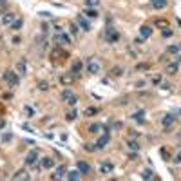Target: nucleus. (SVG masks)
Instances as JSON below:
<instances>
[{"label":"nucleus","mask_w":181,"mask_h":181,"mask_svg":"<svg viewBox=\"0 0 181 181\" xmlns=\"http://www.w3.org/2000/svg\"><path fill=\"white\" fill-rule=\"evenodd\" d=\"M161 123H163V127H170V125L174 123V116H172V114H165L163 120H161Z\"/></svg>","instance_id":"nucleus-21"},{"label":"nucleus","mask_w":181,"mask_h":181,"mask_svg":"<svg viewBox=\"0 0 181 181\" xmlns=\"http://www.w3.org/2000/svg\"><path fill=\"white\" fill-rule=\"evenodd\" d=\"M81 67H83V63H81L80 60H76L74 63H73V67H71V74H74V76H78L81 73Z\"/></svg>","instance_id":"nucleus-13"},{"label":"nucleus","mask_w":181,"mask_h":181,"mask_svg":"<svg viewBox=\"0 0 181 181\" xmlns=\"http://www.w3.org/2000/svg\"><path fill=\"white\" fill-rule=\"evenodd\" d=\"M42 167H43V168H53V167H55V160H53V158H47V156L42 158Z\"/></svg>","instance_id":"nucleus-19"},{"label":"nucleus","mask_w":181,"mask_h":181,"mask_svg":"<svg viewBox=\"0 0 181 181\" xmlns=\"http://www.w3.org/2000/svg\"><path fill=\"white\" fill-rule=\"evenodd\" d=\"M76 168L80 170V174H91V165L87 161H78L76 163Z\"/></svg>","instance_id":"nucleus-8"},{"label":"nucleus","mask_w":181,"mask_h":181,"mask_svg":"<svg viewBox=\"0 0 181 181\" xmlns=\"http://www.w3.org/2000/svg\"><path fill=\"white\" fill-rule=\"evenodd\" d=\"M74 78H76V76L69 73V74H62L60 81H62V83H63V85H73V81H74Z\"/></svg>","instance_id":"nucleus-14"},{"label":"nucleus","mask_w":181,"mask_h":181,"mask_svg":"<svg viewBox=\"0 0 181 181\" xmlns=\"http://www.w3.org/2000/svg\"><path fill=\"white\" fill-rule=\"evenodd\" d=\"M13 22H15V15H11V13H6V15L2 17V24H4V25L13 24Z\"/></svg>","instance_id":"nucleus-22"},{"label":"nucleus","mask_w":181,"mask_h":181,"mask_svg":"<svg viewBox=\"0 0 181 181\" xmlns=\"http://www.w3.org/2000/svg\"><path fill=\"white\" fill-rule=\"evenodd\" d=\"M112 74H114V76H121V74H123V69H121V67H114V69H112Z\"/></svg>","instance_id":"nucleus-34"},{"label":"nucleus","mask_w":181,"mask_h":181,"mask_svg":"<svg viewBox=\"0 0 181 181\" xmlns=\"http://www.w3.org/2000/svg\"><path fill=\"white\" fill-rule=\"evenodd\" d=\"M17 73L18 74H25V60L24 58L18 60V63H17Z\"/></svg>","instance_id":"nucleus-23"},{"label":"nucleus","mask_w":181,"mask_h":181,"mask_svg":"<svg viewBox=\"0 0 181 181\" xmlns=\"http://www.w3.org/2000/svg\"><path fill=\"white\" fill-rule=\"evenodd\" d=\"M38 89H40V91H47V89H49V83H47V81H38Z\"/></svg>","instance_id":"nucleus-33"},{"label":"nucleus","mask_w":181,"mask_h":181,"mask_svg":"<svg viewBox=\"0 0 181 181\" xmlns=\"http://www.w3.org/2000/svg\"><path fill=\"white\" fill-rule=\"evenodd\" d=\"M13 179H24V181H27V179H29V174H27L25 170H17V172L13 174Z\"/></svg>","instance_id":"nucleus-17"},{"label":"nucleus","mask_w":181,"mask_h":181,"mask_svg":"<svg viewBox=\"0 0 181 181\" xmlns=\"http://www.w3.org/2000/svg\"><path fill=\"white\" fill-rule=\"evenodd\" d=\"M6 4H7L6 0H0V6H6Z\"/></svg>","instance_id":"nucleus-43"},{"label":"nucleus","mask_w":181,"mask_h":181,"mask_svg":"<svg viewBox=\"0 0 181 181\" xmlns=\"http://www.w3.org/2000/svg\"><path fill=\"white\" fill-rule=\"evenodd\" d=\"M65 174H67V168L65 167H58L56 172L51 176V179H62V178H65Z\"/></svg>","instance_id":"nucleus-10"},{"label":"nucleus","mask_w":181,"mask_h":181,"mask_svg":"<svg viewBox=\"0 0 181 181\" xmlns=\"http://www.w3.org/2000/svg\"><path fill=\"white\" fill-rule=\"evenodd\" d=\"M138 71H143V69H149V63H140L138 67H136Z\"/></svg>","instance_id":"nucleus-41"},{"label":"nucleus","mask_w":181,"mask_h":181,"mask_svg":"<svg viewBox=\"0 0 181 181\" xmlns=\"http://www.w3.org/2000/svg\"><path fill=\"white\" fill-rule=\"evenodd\" d=\"M103 38H105L107 43H116V42L120 40V33H118L114 27H107L105 33H103Z\"/></svg>","instance_id":"nucleus-1"},{"label":"nucleus","mask_w":181,"mask_h":181,"mask_svg":"<svg viewBox=\"0 0 181 181\" xmlns=\"http://www.w3.org/2000/svg\"><path fill=\"white\" fill-rule=\"evenodd\" d=\"M161 35H163L165 38H170V36H172V31H170V29L167 27V29H163V31H161Z\"/></svg>","instance_id":"nucleus-35"},{"label":"nucleus","mask_w":181,"mask_h":181,"mask_svg":"<svg viewBox=\"0 0 181 181\" xmlns=\"http://www.w3.org/2000/svg\"><path fill=\"white\" fill-rule=\"evenodd\" d=\"M24 111H25V114H27V118H33V116H35V109H33V107H29V105H25V109H24Z\"/></svg>","instance_id":"nucleus-31"},{"label":"nucleus","mask_w":181,"mask_h":181,"mask_svg":"<svg viewBox=\"0 0 181 181\" xmlns=\"http://www.w3.org/2000/svg\"><path fill=\"white\" fill-rule=\"evenodd\" d=\"M140 35H141V38H149V36L152 35V27H150V25H141Z\"/></svg>","instance_id":"nucleus-15"},{"label":"nucleus","mask_w":181,"mask_h":181,"mask_svg":"<svg viewBox=\"0 0 181 181\" xmlns=\"http://www.w3.org/2000/svg\"><path fill=\"white\" fill-rule=\"evenodd\" d=\"M172 163H176V165H181V152H179V154H176V156L172 158Z\"/></svg>","instance_id":"nucleus-38"},{"label":"nucleus","mask_w":181,"mask_h":181,"mask_svg":"<svg viewBox=\"0 0 181 181\" xmlns=\"http://www.w3.org/2000/svg\"><path fill=\"white\" fill-rule=\"evenodd\" d=\"M141 178H143V179H152V178H154V172L149 170V168H145V170L141 172Z\"/></svg>","instance_id":"nucleus-28"},{"label":"nucleus","mask_w":181,"mask_h":181,"mask_svg":"<svg viewBox=\"0 0 181 181\" xmlns=\"http://www.w3.org/2000/svg\"><path fill=\"white\" fill-rule=\"evenodd\" d=\"M129 149H130V150H136V152H138V150H140V145H138L136 141H129Z\"/></svg>","instance_id":"nucleus-32"},{"label":"nucleus","mask_w":181,"mask_h":181,"mask_svg":"<svg viewBox=\"0 0 181 181\" xmlns=\"http://www.w3.org/2000/svg\"><path fill=\"white\" fill-rule=\"evenodd\" d=\"M112 168H114V167H112V163H111V161H105V163H101V165H100V172H101V174H111V172H112Z\"/></svg>","instance_id":"nucleus-11"},{"label":"nucleus","mask_w":181,"mask_h":181,"mask_svg":"<svg viewBox=\"0 0 181 181\" xmlns=\"http://www.w3.org/2000/svg\"><path fill=\"white\" fill-rule=\"evenodd\" d=\"M62 100L63 101H67L69 105H76L78 103V98H76V94L71 91V89H63L62 91Z\"/></svg>","instance_id":"nucleus-2"},{"label":"nucleus","mask_w":181,"mask_h":181,"mask_svg":"<svg viewBox=\"0 0 181 181\" xmlns=\"http://www.w3.org/2000/svg\"><path fill=\"white\" fill-rule=\"evenodd\" d=\"M156 25H160V27H165V29H167V27H168V22H167V20H156Z\"/></svg>","instance_id":"nucleus-37"},{"label":"nucleus","mask_w":181,"mask_h":181,"mask_svg":"<svg viewBox=\"0 0 181 181\" xmlns=\"http://www.w3.org/2000/svg\"><path fill=\"white\" fill-rule=\"evenodd\" d=\"M55 42L58 43V45H65V43H69L71 42V38L65 35V33H62V31H58L56 35H55Z\"/></svg>","instance_id":"nucleus-5"},{"label":"nucleus","mask_w":181,"mask_h":181,"mask_svg":"<svg viewBox=\"0 0 181 181\" xmlns=\"http://www.w3.org/2000/svg\"><path fill=\"white\" fill-rule=\"evenodd\" d=\"M96 149H98V147H96V143H94V145H91V143H87V145H85V150H91V152H92V150H96Z\"/></svg>","instance_id":"nucleus-39"},{"label":"nucleus","mask_w":181,"mask_h":181,"mask_svg":"<svg viewBox=\"0 0 181 181\" xmlns=\"http://www.w3.org/2000/svg\"><path fill=\"white\" fill-rule=\"evenodd\" d=\"M87 130H89L91 134H98L100 130H103V127H101V123H91Z\"/></svg>","instance_id":"nucleus-18"},{"label":"nucleus","mask_w":181,"mask_h":181,"mask_svg":"<svg viewBox=\"0 0 181 181\" xmlns=\"http://www.w3.org/2000/svg\"><path fill=\"white\" fill-rule=\"evenodd\" d=\"M11 138H13L11 134H4V136H2V141H4V143H9V141H11Z\"/></svg>","instance_id":"nucleus-40"},{"label":"nucleus","mask_w":181,"mask_h":181,"mask_svg":"<svg viewBox=\"0 0 181 181\" xmlns=\"http://www.w3.org/2000/svg\"><path fill=\"white\" fill-rule=\"evenodd\" d=\"M80 170H78V168H74V170H69V172H67V174H65V178H67V179L69 181H76V179H80Z\"/></svg>","instance_id":"nucleus-12"},{"label":"nucleus","mask_w":181,"mask_h":181,"mask_svg":"<svg viewBox=\"0 0 181 181\" xmlns=\"http://www.w3.org/2000/svg\"><path fill=\"white\" fill-rule=\"evenodd\" d=\"M6 129V120H0V130Z\"/></svg>","instance_id":"nucleus-42"},{"label":"nucleus","mask_w":181,"mask_h":181,"mask_svg":"<svg viewBox=\"0 0 181 181\" xmlns=\"http://www.w3.org/2000/svg\"><path fill=\"white\" fill-rule=\"evenodd\" d=\"M143 116H145V111H138V112H134V114H132V120H136L138 123H143V121H145Z\"/></svg>","instance_id":"nucleus-24"},{"label":"nucleus","mask_w":181,"mask_h":181,"mask_svg":"<svg viewBox=\"0 0 181 181\" xmlns=\"http://www.w3.org/2000/svg\"><path fill=\"white\" fill-rule=\"evenodd\" d=\"M36 161H38V152H36V150H31V152L25 156V165H27V167L36 165Z\"/></svg>","instance_id":"nucleus-6"},{"label":"nucleus","mask_w":181,"mask_h":181,"mask_svg":"<svg viewBox=\"0 0 181 181\" xmlns=\"http://www.w3.org/2000/svg\"><path fill=\"white\" fill-rule=\"evenodd\" d=\"M22 25H24V20H20V18H18V20H15L13 24H11V27H13L15 31H18V29L22 27Z\"/></svg>","instance_id":"nucleus-30"},{"label":"nucleus","mask_w":181,"mask_h":181,"mask_svg":"<svg viewBox=\"0 0 181 181\" xmlns=\"http://www.w3.org/2000/svg\"><path fill=\"white\" fill-rule=\"evenodd\" d=\"M109 141H111V136H109V132H105L103 136H100V140L96 141V147L98 149H105L109 145Z\"/></svg>","instance_id":"nucleus-9"},{"label":"nucleus","mask_w":181,"mask_h":181,"mask_svg":"<svg viewBox=\"0 0 181 181\" xmlns=\"http://www.w3.org/2000/svg\"><path fill=\"white\" fill-rule=\"evenodd\" d=\"M85 17H87V18H98V13H96V9H91V7H89V9L85 11Z\"/></svg>","instance_id":"nucleus-29"},{"label":"nucleus","mask_w":181,"mask_h":181,"mask_svg":"<svg viewBox=\"0 0 181 181\" xmlns=\"http://www.w3.org/2000/svg\"><path fill=\"white\" fill-rule=\"evenodd\" d=\"M85 6L87 7H94V6H98V0H85Z\"/></svg>","instance_id":"nucleus-36"},{"label":"nucleus","mask_w":181,"mask_h":181,"mask_svg":"<svg viewBox=\"0 0 181 181\" xmlns=\"http://www.w3.org/2000/svg\"><path fill=\"white\" fill-rule=\"evenodd\" d=\"M178 69H179V63H178V62H174V63H168V65H167L165 73H167V74H176V73H178Z\"/></svg>","instance_id":"nucleus-16"},{"label":"nucleus","mask_w":181,"mask_h":181,"mask_svg":"<svg viewBox=\"0 0 181 181\" xmlns=\"http://www.w3.org/2000/svg\"><path fill=\"white\" fill-rule=\"evenodd\" d=\"M98 112H100V109H98V107H87L83 114H85V116H94V114H98Z\"/></svg>","instance_id":"nucleus-26"},{"label":"nucleus","mask_w":181,"mask_h":181,"mask_svg":"<svg viewBox=\"0 0 181 181\" xmlns=\"http://www.w3.org/2000/svg\"><path fill=\"white\" fill-rule=\"evenodd\" d=\"M76 25L80 27L81 31H91V24L85 20V18H83L81 15H78V17H76Z\"/></svg>","instance_id":"nucleus-7"},{"label":"nucleus","mask_w":181,"mask_h":181,"mask_svg":"<svg viewBox=\"0 0 181 181\" xmlns=\"http://www.w3.org/2000/svg\"><path fill=\"white\" fill-rule=\"evenodd\" d=\"M150 6L154 9H163L167 6V0H150Z\"/></svg>","instance_id":"nucleus-20"},{"label":"nucleus","mask_w":181,"mask_h":181,"mask_svg":"<svg viewBox=\"0 0 181 181\" xmlns=\"http://www.w3.org/2000/svg\"><path fill=\"white\" fill-rule=\"evenodd\" d=\"M76 118H78V111H76V109H71V111L67 112V116H65L67 121H73V120H76Z\"/></svg>","instance_id":"nucleus-25"},{"label":"nucleus","mask_w":181,"mask_h":181,"mask_svg":"<svg viewBox=\"0 0 181 181\" xmlns=\"http://www.w3.org/2000/svg\"><path fill=\"white\" fill-rule=\"evenodd\" d=\"M4 81L9 83L11 87L18 85V73H15V71H6V73H4Z\"/></svg>","instance_id":"nucleus-3"},{"label":"nucleus","mask_w":181,"mask_h":181,"mask_svg":"<svg viewBox=\"0 0 181 181\" xmlns=\"http://www.w3.org/2000/svg\"><path fill=\"white\" fill-rule=\"evenodd\" d=\"M100 71H101V65L96 60H92V58H91L89 63H87V73H91V74H98Z\"/></svg>","instance_id":"nucleus-4"},{"label":"nucleus","mask_w":181,"mask_h":181,"mask_svg":"<svg viewBox=\"0 0 181 181\" xmlns=\"http://www.w3.org/2000/svg\"><path fill=\"white\" fill-rule=\"evenodd\" d=\"M181 45H168L167 47V53H172V55H179Z\"/></svg>","instance_id":"nucleus-27"}]
</instances>
